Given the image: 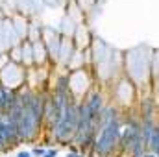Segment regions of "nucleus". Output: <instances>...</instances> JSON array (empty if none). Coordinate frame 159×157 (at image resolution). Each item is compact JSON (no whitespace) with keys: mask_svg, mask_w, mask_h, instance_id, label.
Returning <instances> with one entry per match:
<instances>
[{"mask_svg":"<svg viewBox=\"0 0 159 157\" xmlns=\"http://www.w3.org/2000/svg\"><path fill=\"white\" fill-rule=\"evenodd\" d=\"M120 137V126H119V120L117 117L113 115H109L107 120H106V126H104V129H102V135H100V141H98V144H96V150L102 154V155H106V154H109V150L117 144V141H119Z\"/></svg>","mask_w":159,"mask_h":157,"instance_id":"nucleus-1","label":"nucleus"},{"mask_svg":"<svg viewBox=\"0 0 159 157\" xmlns=\"http://www.w3.org/2000/svg\"><path fill=\"white\" fill-rule=\"evenodd\" d=\"M34 154H35V155H44V150H43V148H35Z\"/></svg>","mask_w":159,"mask_h":157,"instance_id":"nucleus-2","label":"nucleus"},{"mask_svg":"<svg viewBox=\"0 0 159 157\" xmlns=\"http://www.w3.org/2000/svg\"><path fill=\"white\" fill-rule=\"evenodd\" d=\"M57 155V152L56 150H50V152H46V157H56Z\"/></svg>","mask_w":159,"mask_h":157,"instance_id":"nucleus-3","label":"nucleus"},{"mask_svg":"<svg viewBox=\"0 0 159 157\" xmlns=\"http://www.w3.org/2000/svg\"><path fill=\"white\" fill-rule=\"evenodd\" d=\"M19 157H32V155H30V154H26V152H20V154H19Z\"/></svg>","mask_w":159,"mask_h":157,"instance_id":"nucleus-4","label":"nucleus"},{"mask_svg":"<svg viewBox=\"0 0 159 157\" xmlns=\"http://www.w3.org/2000/svg\"><path fill=\"white\" fill-rule=\"evenodd\" d=\"M67 157H83V155H80V154H69Z\"/></svg>","mask_w":159,"mask_h":157,"instance_id":"nucleus-5","label":"nucleus"},{"mask_svg":"<svg viewBox=\"0 0 159 157\" xmlns=\"http://www.w3.org/2000/svg\"><path fill=\"white\" fill-rule=\"evenodd\" d=\"M143 157H156V154H154V152H152V154H144Z\"/></svg>","mask_w":159,"mask_h":157,"instance_id":"nucleus-6","label":"nucleus"}]
</instances>
